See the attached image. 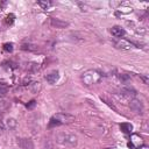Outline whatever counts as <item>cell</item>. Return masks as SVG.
<instances>
[{
	"label": "cell",
	"instance_id": "8",
	"mask_svg": "<svg viewBox=\"0 0 149 149\" xmlns=\"http://www.w3.org/2000/svg\"><path fill=\"white\" fill-rule=\"evenodd\" d=\"M111 33H112V35L115 36V37H122V36L125 35V29L121 28L120 26H114V27L111 29Z\"/></svg>",
	"mask_w": 149,
	"mask_h": 149
},
{
	"label": "cell",
	"instance_id": "3",
	"mask_svg": "<svg viewBox=\"0 0 149 149\" xmlns=\"http://www.w3.org/2000/svg\"><path fill=\"white\" fill-rule=\"evenodd\" d=\"M56 141L63 146L66 147H74L77 144V139L74 135H71L69 133H59L56 135Z\"/></svg>",
	"mask_w": 149,
	"mask_h": 149
},
{
	"label": "cell",
	"instance_id": "1",
	"mask_svg": "<svg viewBox=\"0 0 149 149\" xmlns=\"http://www.w3.org/2000/svg\"><path fill=\"white\" fill-rule=\"evenodd\" d=\"M101 78H102V73L95 69H90V70L83 72V74H81V81L85 85L97 84L101 80Z\"/></svg>",
	"mask_w": 149,
	"mask_h": 149
},
{
	"label": "cell",
	"instance_id": "10",
	"mask_svg": "<svg viewBox=\"0 0 149 149\" xmlns=\"http://www.w3.org/2000/svg\"><path fill=\"white\" fill-rule=\"evenodd\" d=\"M120 129H121V132L122 133H130L132 130H133V126L130 125V123H127V122H123V123H121L120 125Z\"/></svg>",
	"mask_w": 149,
	"mask_h": 149
},
{
	"label": "cell",
	"instance_id": "5",
	"mask_svg": "<svg viewBox=\"0 0 149 149\" xmlns=\"http://www.w3.org/2000/svg\"><path fill=\"white\" fill-rule=\"evenodd\" d=\"M17 144L22 149H34V143L29 139H19L17 140Z\"/></svg>",
	"mask_w": 149,
	"mask_h": 149
},
{
	"label": "cell",
	"instance_id": "19",
	"mask_svg": "<svg viewBox=\"0 0 149 149\" xmlns=\"http://www.w3.org/2000/svg\"><path fill=\"white\" fill-rule=\"evenodd\" d=\"M37 68H38V64H36V63H30V64H29V66H28V69H29L30 71H33V72H34V71H36V69H37Z\"/></svg>",
	"mask_w": 149,
	"mask_h": 149
},
{
	"label": "cell",
	"instance_id": "13",
	"mask_svg": "<svg viewBox=\"0 0 149 149\" xmlns=\"http://www.w3.org/2000/svg\"><path fill=\"white\" fill-rule=\"evenodd\" d=\"M14 21H15V15L14 14H8L7 16H6V23L7 24H13L14 23Z\"/></svg>",
	"mask_w": 149,
	"mask_h": 149
},
{
	"label": "cell",
	"instance_id": "17",
	"mask_svg": "<svg viewBox=\"0 0 149 149\" xmlns=\"http://www.w3.org/2000/svg\"><path fill=\"white\" fill-rule=\"evenodd\" d=\"M35 106H36V100H30V101L26 105V107H27L28 109H33Z\"/></svg>",
	"mask_w": 149,
	"mask_h": 149
},
{
	"label": "cell",
	"instance_id": "7",
	"mask_svg": "<svg viewBox=\"0 0 149 149\" xmlns=\"http://www.w3.org/2000/svg\"><path fill=\"white\" fill-rule=\"evenodd\" d=\"M58 78H59L58 71H52V72H50L49 74L45 76V79H47V81H48L49 84H55V83L58 80Z\"/></svg>",
	"mask_w": 149,
	"mask_h": 149
},
{
	"label": "cell",
	"instance_id": "16",
	"mask_svg": "<svg viewBox=\"0 0 149 149\" xmlns=\"http://www.w3.org/2000/svg\"><path fill=\"white\" fill-rule=\"evenodd\" d=\"M122 92H123L125 94H127V95H135V94H136V92H135L134 90H130V88H123Z\"/></svg>",
	"mask_w": 149,
	"mask_h": 149
},
{
	"label": "cell",
	"instance_id": "20",
	"mask_svg": "<svg viewBox=\"0 0 149 149\" xmlns=\"http://www.w3.org/2000/svg\"><path fill=\"white\" fill-rule=\"evenodd\" d=\"M142 79L144 80V83H146V84L148 83V78H147V77H142Z\"/></svg>",
	"mask_w": 149,
	"mask_h": 149
},
{
	"label": "cell",
	"instance_id": "4",
	"mask_svg": "<svg viewBox=\"0 0 149 149\" xmlns=\"http://www.w3.org/2000/svg\"><path fill=\"white\" fill-rule=\"evenodd\" d=\"M50 24H51V27L59 28V29H63V28L69 27V22L63 21V20H59V19H54V17L50 19Z\"/></svg>",
	"mask_w": 149,
	"mask_h": 149
},
{
	"label": "cell",
	"instance_id": "9",
	"mask_svg": "<svg viewBox=\"0 0 149 149\" xmlns=\"http://www.w3.org/2000/svg\"><path fill=\"white\" fill-rule=\"evenodd\" d=\"M115 45H116L118 49H126L127 50V49H130L133 47V43H130L129 41H126V40H121Z\"/></svg>",
	"mask_w": 149,
	"mask_h": 149
},
{
	"label": "cell",
	"instance_id": "6",
	"mask_svg": "<svg viewBox=\"0 0 149 149\" xmlns=\"http://www.w3.org/2000/svg\"><path fill=\"white\" fill-rule=\"evenodd\" d=\"M129 106H130V108H132L134 112H136V113H142V112H143L142 104H141V101H139V100H132L130 104H129Z\"/></svg>",
	"mask_w": 149,
	"mask_h": 149
},
{
	"label": "cell",
	"instance_id": "2",
	"mask_svg": "<svg viewBox=\"0 0 149 149\" xmlns=\"http://www.w3.org/2000/svg\"><path fill=\"white\" fill-rule=\"evenodd\" d=\"M72 121H74L73 115H70L68 113H57L50 119L49 127H56V126H61L65 123H71Z\"/></svg>",
	"mask_w": 149,
	"mask_h": 149
},
{
	"label": "cell",
	"instance_id": "14",
	"mask_svg": "<svg viewBox=\"0 0 149 149\" xmlns=\"http://www.w3.org/2000/svg\"><path fill=\"white\" fill-rule=\"evenodd\" d=\"M37 3L43 8V9H48L52 3L50 1H37Z\"/></svg>",
	"mask_w": 149,
	"mask_h": 149
},
{
	"label": "cell",
	"instance_id": "18",
	"mask_svg": "<svg viewBox=\"0 0 149 149\" xmlns=\"http://www.w3.org/2000/svg\"><path fill=\"white\" fill-rule=\"evenodd\" d=\"M34 45H30V44H23L22 47H21V49H23V50H36V48H33Z\"/></svg>",
	"mask_w": 149,
	"mask_h": 149
},
{
	"label": "cell",
	"instance_id": "12",
	"mask_svg": "<svg viewBox=\"0 0 149 149\" xmlns=\"http://www.w3.org/2000/svg\"><path fill=\"white\" fill-rule=\"evenodd\" d=\"M2 49H3V51H6V52H12L13 50H14V45H13V43H5L3 45H2Z\"/></svg>",
	"mask_w": 149,
	"mask_h": 149
},
{
	"label": "cell",
	"instance_id": "15",
	"mask_svg": "<svg viewBox=\"0 0 149 149\" xmlns=\"http://www.w3.org/2000/svg\"><path fill=\"white\" fill-rule=\"evenodd\" d=\"M7 91H8V86L5 83L0 81V94H5L7 93Z\"/></svg>",
	"mask_w": 149,
	"mask_h": 149
},
{
	"label": "cell",
	"instance_id": "11",
	"mask_svg": "<svg viewBox=\"0 0 149 149\" xmlns=\"http://www.w3.org/2000/svg\"><path fill=\"white\" fill-rule=\"evenodd\" d=\"M5 125H6L7 128L13 129V128H15V126H16V121H15L14 119H7L6 122H5Z\"/></svg>",
	"mask_w": 149,
	"mask_h": 149
}]
</instances>
